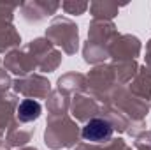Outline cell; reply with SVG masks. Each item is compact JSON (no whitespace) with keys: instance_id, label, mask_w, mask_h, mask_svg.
<instances>
[{"instance_id":"6da1fadb","label":"cell","mask_w":151,"mask_h":150,"mask_svg":"<svg viewBox=\"0 0 151 150\" xmlns=\"http://www.w3.org/2000/svg\"><path fill=\"white\" fill-rule=\"evenodd\" d=\"M111 134H113L111 124L102 120V118H93L83 127V138L88 141H93V143L106 141L111 138Z\"/></svg>"},{"instance_id":"7a4b0ae2","label":"cell","mask_w":151,"mask_h":150,"mask_svg":"<svg viewBox=\"0 0 151 150\" xmlns=\"http://www.w3.org/2000/svg\"><path fill=\"white\" fill-rule=\"evenodd\" d=\"M39 115H40V104L37 101H32V99H27L19 104L18 108V117L19 120L23 122H30V120H35Z\"/></svg>"}]
</instances>
